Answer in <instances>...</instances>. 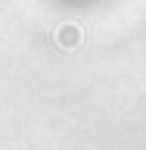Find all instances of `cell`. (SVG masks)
Returning a JSON list of instances; mask_svg holds the SVG:
<instances>
[{"label":"cell","instance_id":"cell-1","mask_svg":"<svg viewBox=\"0 0 146 150\" xmlns=\"http://www.w3.org/2000/svg\"><path fill=\"white\" fill-rule=\"evenodd\" d=\"M65 3H90V0H65Z\"/></svg>","mask_w":146,"mask_h":150}]
</instances>
